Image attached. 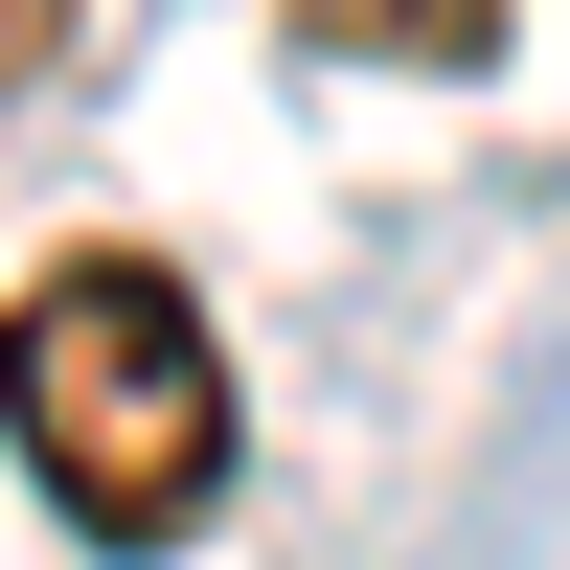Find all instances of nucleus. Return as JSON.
Instances as JSON below:
<instances>
[{"label":"nucleus","instance_id":"nucleus-1","mask_svg":"<svg viewBox=\"0 0 570 570\" xmlns=\"http://www.w3.org/2000/svg\"><path fill=\"white\" fill-rule=\"evenodd\" d=\"M0 456H23L91 548H183L228 502V456H252V389H228L206 297H183L160 252H46L23 297H0Z\"/></svg>","mask_w":570,"mask_h":570},{"label":"nucleus","instance_id":"nucleus-2","mask_svg":"<svg viewBox=\"0 0 570 570\" xmlns=\"http://www.w3.org/2000/svg\"><path fill=\"white\" fill-rule=\"evenodd\" d=\"M320 23H343V46H456V69H480V0H320Z\"/></svg>","mask_w":570,"mask_h":570},{"label":"nucleus","instance_id":"nucleus-3","mask_svg":"<svg viewBox=\"0 0 570 570\" xmlns=\"http://www.w3.org/2000/svg\"><path fill=\"white\" fill-rule=\"evenodd\" d=\"M0 69H46V0H0Z\"/></svg>","mask_w":570,"mask_h":570}]
</instances>
